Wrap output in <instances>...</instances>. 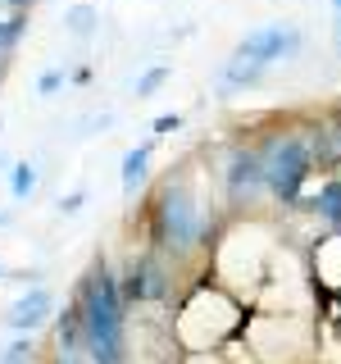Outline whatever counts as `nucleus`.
<instances>
[{"instance_id": "f257e3e1", "label": "nucleus", "mask_w": 341, "mask_h": 364, "mask_svg": "<svg viewBox=\"0 0 341 364\" xmlns=\"http://www.w3.org/2000/svg\"><path fill=\"white\" fill-rule=\"evenodd\" d=\"M77 310H82V346L91 364H123V287L119 273L105 259L87 269V278L77 282Z\"/></svg>"}, {"instance_id": "f03ea898", "label": "nucleus", "mask_w": 341, "mask_h": 364, "mask_svg": "<svg viewBox=\"0 0 341 364\" xmlns=\"http://www.w3.org/2000/svg\"><path fill=\"white\" fill-rule=\"evenodd\" d=\"M151 232H155V246L164 250V255H191L205 232H210V223H205V210L196 200V191H191V182H173L168 178V187L159 191L155 200V214H151Z\"/></svg>"}, {"instance_id": "7ed1b4c3", "label": "nucleus", "mask_w": 341, "mask_h": 364, "mask_svg": "<svg viewBox=\"0 0 341 364\" xmlns=\"http://www.w3.org/2000/svg\"><path fill=\"white\" fill-rule=\"evenodd\" d=\"M259 155H264V191L282 205H296L314 173L310 136H301V132L269 136V141H259Z\"/></svg>"}, {"instance_id": "20e7f679", "label": "nucleus", "mask_w": 341, "mask_h": 364, "mask_svg": "<svg viewBox=\"0 0 341 364\" xmlns=\"http://www.w3.org/2000/svg\"><path fill=\"white\" fill-rule=\"evenodd\" d=\"M305 50V32L301 23H264V28L246 32L242 41L232 46V55H246V60H259V64H282V60H296Z\"/></svg>"}, {"instance_id": "39448f33", "label": "nucleus", "mask_w": 341, "mask_h": 364, "mask_svg": "<svg viewBox=\"0 0 341 364\" xmlns=\"http://www.w3.org/2000/svg\"><path fill=\"white\" fill-rule=\"evenodd\" d=\"M223 191H227L232 205H250V200L269 196L264 191V155H259V146H232V151H227Z\"/></svg>"}, {"instance_id": "423d86ee", "label": "nucleus", "mask_w": 341, "mask_h": 364, "mask_svg": "<svg viewBox=\"0 0 341 364\" xmlns=\"http://www.w3.org/2000/svg\"><path fill=\"white\" fill-rule=\"evenodd\" d=\"M119 287H123V301H128V305H136V301H159V296H168L164 259H159V255H136L132 264L123 269Z\"/></svg>"}, {"instance_id": "0eeeda50", "label": "nucleus", "mask_w": 341, "mask_h": 364, "mask_svg": "<svg viewBox=\"0 0 341 364\" xmlns=\"http://www.w3.org/2000/svg\"><path fill=\"white\" fill-rule=\"evenodd\" d=\"M50 310H55V296L45 291V287H32V291H23L14 305L5 310V328L9 333H32V328H41L45 318H50Z\"/></svg>"}, {"instance_id": "6e6552de", "label": "nucleus", "mask_w": 341, "mask_h": 364, "mask_svg": "<svg viewBox=\"0 0 341 364\" xmlns=\"http://www.w3.org/2000/svg\"><path fill=\"white\" fill-rule=\"evenodd\" d=\"M264 73H269V64L246 60V55H227V64L219 68V77H214V91H219V96H237V91L259 87Z\"/></svg>"}, {"instance_id": "1a4fd4ad", "label": "nucleus", "mask_w": 341, "mask_h": 364, "mask_svg": "<svg viewBox=\"0 0 341 364\" xmlns=\"http://www.w3.org/2000/svg\"><path fill=\"white\" fill-rule=\"evenodd\" d=\"M310 151H314V168H337L341 164V119H323L310 132Z\"/></svg>"}, {"instance_id": "9d476101", "label": "nucleus", "mask_w": 341, "mask_h": 364, "mask_svg": "<svg viewBox=\"0 0 341 364\" xmlns=\"http://www.w3.org/2000/svg\"><path fill=\"white\" fill-rule=\"evenodd\" d=\"M305 210L314 214V219H323L332 232H341V178H332V182H323V187L314 191L310 200H305Z\"/></svg>"}, {"instance_id": "9b49d317", "label": "nucleus", "mask_w": 341, "mask_h": 364, "mask_svg": "<svg viewBox=\"0 0 341 364\" xmlns=\"http://www.w3.org/2000/svg\"><path fill=\"white\" fill-rule=\"evenodd\" d=\"M151 155H155V141H141V146H132L128 155H123V164H119V182H123V191H132L146 182V168H151Z\"/></svg>"}, {"instance_id": "f8f14e48", "label": "nucleus", "mask_w": 341, "mask_h": 364, "mask_svg": "<svg viewBox=\"0 0 341 364\" xmlns=\"http://www.w3.org/2000/svg\"><path fill=\"white\" fill-rule=\"evenodd\" d=\"M64 28L73 32V37H96V28H100V9L91 5V0H77V5H68V9H64Z\"/></svg>"}, {"instance_id": "ddd939ff", "label": "nucleus", "mask_w": 341, "mask_h": 364, "mask_svg": "<svg viewBox=\"0 0 341 364\" xmlns=\"http://www.w3.org/2000/svg\"><path fill=\"white\" fill-rule=\"evenodd\" d=\"M32 191H37V164L18 159V164L9 168V196H14V200H28Z\"/></svg>"}, {"instance_id": "4468645a", "label": "nucleus", "mask_w": 341, "mask_h": 364, "mask_svg": "<svg viewBox=\"0 0 341 364\" xmlns=\"http://www.w3.org/2000/svg\"><path fill=\"white\" fill-rule=\"evenodd\" d=\"M28 37V14H9V18H0V55H9V50H18V41Z\"/></svg>"}, {"instance_id": "2eb2a0df", "label": "nucleus", "mask_w": 341, "mask_h": 364, "mask_svg": "<svg viewBox=\"0 0 341 364\" xmlns=\"http://www.w3.org/2000/svg\"><path fill=\"white\" fill-rule=\"evenodd\" d=\"M168 77H173V68H164V64H155V68H146V73H141V77H136V87H132V91H136V100H146V96H155V91H159V87H164V82H168Z\"/></svg>"}, {"instance_id": "dca6fc26", "label": "nucleus", "mask_w": 341, "mask_h": 364, "mask_svg": "<svg viewBox=\"0 0 341 364\" xmlns=\"http://www.w3.org/2000/svg\"><path fill=\"white\" fill-rule=\"evenodd\" d=\"M28 360H32V333H18V337L5 346V355H0V364H28Z\"/></svg>"}, {"instance_id": "f3484780", "label": "nucleus", "mask_w": 341, "mask_h": 364, "mask_svg": "<svg viewBox=\"0 0 341 364\" xmlns=\"http://www.w3.org/2000/svg\"><path fill=\"white\" fill-rule=\"evenodd\" d=\"M68 82V73H64V68H45V73L37 77V91H41V96H55V91H60Z\"/></svg>"}, {"instance_id": "a211bd4d", "label": "nucleus", "mask_w": 341, "mask_h": 364, "mask_svg": "<svg viewBox=\"0 0 341 364\" xmlns=\"http://www.w3.org/2000/svg\"><path fill=\"white\" fill-rule=\"evenodd\" d=\"M182 128V114H159L155 119V132H178Z\"/></svg>"}, {"instance_id": "6ab92c4d", "label": "nucleus", "mask_w": 341, "mask_h": 364, "mask_svg": "<svg viewBox=\"0 0 341 364\" xmlns=\"http://www.w3.org/2000/svg\"><path fill=\"white\" fill-rule=\"evenodd\" d=\"M105 128H114V114H96V119L82 123V132H105Z\"/></svg>"}, {"instance_id": "aec40b11", "label": "nucleus", "mask_w": 341, "mask_h": 364, "mask_svg": "<svg viewBox=\"0 0 341 364\" xmlns=\"http://www.w3.org/2000/svg\"><path fill=\"white\" fill-rule=\"evenodd\" d=\"M82 191H73V196H60V214H77V210H82Z\"/></svg>"}, {"instance_id": "412c9836", "label": "nucleus", "mask_w": 341, "mask_h": 364, "mask_svg": "<svg viewBox=\"0 0 341 364\" xmlns=\"http://www.w3.org/2000/svg\"><path fill=\"white\" fill-rule=\"evenodd\" d=\"M332 50L341 55V14H337V9H332Z\"/></svg>"}, {"instance_id": "4be33fe9", "label": "nucleus", "mask_w": 341, "mask_h": 364, "mask_svg": "<svg viewBox=\"0 0 341 364\" xmlns=\"http://www.w3.org/2000/svg\"><path fill=\"white\" fill-rule=\"evenodd\" d=\"M9 223H14V214H9V210H0V228H9Z\"/></svg>"}, {"instance_id": "5701e85b", "label": "nucleus", "mask_w": 341, "mask_h": 364, "mask_svg": "<svg viewBox=\"0 0 341 364\" xmlns=\"http://www.w3.org/2000/svg\"><path fill=\"white\" fill-rule=\"evenodd\" d=\"M0 82H5V55H0Z\"/></svg>"}, {"instance_id": "b1692460", "label": "nucleus", "mask_w": 341, "mask_h": 364, "mask_svg": "<svg viewBox=\"0 0 341 364\" xmlns=\"http://www.w3.org/2000/svg\"><path fill=\"white\" fill-rule=\"evenodd\" d=\"M328 5H332V9H337V14H341V0H328Z\"/></svg>"}, {"instance_id": "393cba45", "label": "nucleus", "mask_w": 341, "mask_h": 364, "mask_svg": "<svg viewBox=\"0 0 341 364\" xmlns=\"http://www.w3.org/2000/svg\"><path fill=\"white\" fill-rule=\"evenodd\" d=\"M0 278H5V264H0Z\"/></svg>"}]
</instances>
